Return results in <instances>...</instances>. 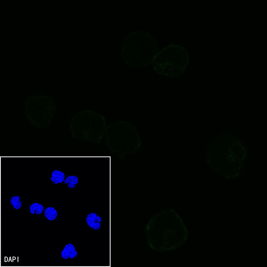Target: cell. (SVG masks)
<instances>
[{"instance_id":"8","label":"cell","mask_w":267,"mask_h":267,"mask_svg":"<svg viewBox=\"0 0 267 267\" xmlns=\"http://www.w3.org/2000/svg\"><path fill=\"white\" fill-rule=\"evenodd\" d=\"M45 208L43 205L38 203H34L29 207L30 213L32 215H36L41 216L43 214Z\"/></svg>"},{"instance_id":"4","label":"cell","mask_w":267,"mask_h":267,"mask_svg":"<svg viewBox=\"0 0 267 267\" xmlns=\"http://www.w3.org/2000/svg\"><path fill=\"white\" fill-rule=\"evenodd\" d=\"M78 252L76 246L72 243L68 242L63 246L60 252L61 258L66 260H72L76 258Z\"/></svg>"},{"instance_id":"1","label":"cell","mask_w":267,"mask_h":267,"mask_svg":"<svg viewBox=\"0 0 267 267\" xmlns=\"http://www.w3.org/2000/svg\"><path fill=\"white\" fill-rule=\"evenodd\" d=\"M189 62V56L183 47L171 44L163 48L153 61V68L158 74L175 77L184 72Z\"/></svg>"},{"instance_id":"9","label":"cell","mask_w":267,"mask_h":267,"mask_svg":"<svg viewBox=\"0 0 267 267\" xmlns=\"http://www.w3.org/2000/svg\"><path fill=\"white\" fill-rule=\"evenodd\" d=\"M78 177L75 175H70L65 178L64 183L65 185L70 183L76 185L78 183Z\"/></svg>"},{"instance_id":"2","label":"cell","mask_w":267,"mask_h":267,"mask_svg":"<svg viewBox=\"0 0 267 267\" xmlns=\"http://www.w3.org/2000/svg\"><path fill=\"white\" fill-rule=\"evenodd\" d=\"M70 128L76 138L98 143L105 132L106 124L104 117L99 113L85 110L71 118Z\"/></svg>"},{"instance_id":"6","label":"cell","mask_w":267,"mask_h":267,"mask_svg":"<svg viewBox=\"0 0 267 267\" xmlns=\"http://www.w3.org/2000/svg\"><path fill=\"white\" fill-rule=\"evenodd\" d=\"M43 215L44 217L48 221L52 222L57 219L58 216V211L55 207H47L45 208Z\"/></svg>"},{"instance_id":"3","label":"cell","mask_w":267,"mask_h":267,"mask_svg":"<svg viewBox=\"0 0 267 267\" xmlns=\"http://www.w3.org/2000/svg\"><path fill=\"white\" fill-rule=\"evenodd\" d=\"M102 221V216L100 213L92 211L88 213L86 217L87 225L91 230L98 231L101 229Z\"/></svg>"},{"instance_id":"7","label":"cell","mask_w":267,"mask_h":267,"mask_svg":"<svg viewBox=\"0 0 267 267\" xmlns=\"http://www.w3.org/2000/svg\"><path fill=\"white\" fill-rule=\"evenodd\" d=\"M11 206L15 209L19 210L22 208L23 206L22 197L17 195H13L9 199Z\"/></svg>"},{"instance_id":"5","label":"cell","mask_w":267,"mask_h":267,"mask_svg":"<svg viewBox=\"0 0 267 267\" xmlns=\"http://www.w3.org/2000/svg\"><path fill=\"white\" fill-rule=\"evenodd\" d=\"M65 177V174L63 171L55 169L51 173L50 180L55 185H58L64 182Z\"/></svg>"}]
</instances>
